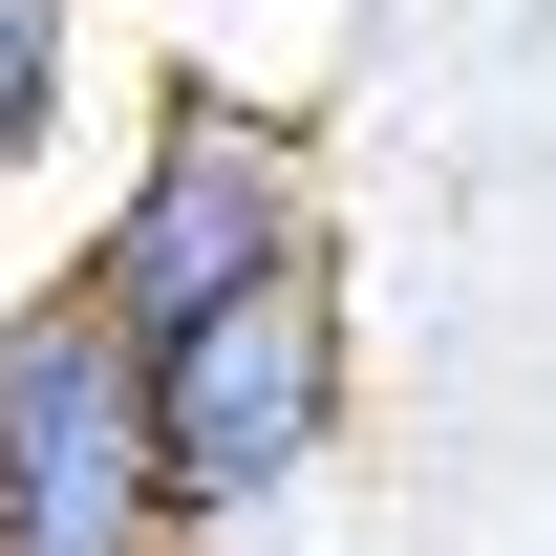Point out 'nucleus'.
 Segmentation results:
<instances>
[{
	"instance_id": "1",
	"label": "nucleus",
	"mask_w": 556,
	"mask_h": 556,
	"mask_svg": "<svg viewBox=\"0 0 556 556\" xmlns=\"http://www.w3.org/2000/svg\"><path fill=\"white\" fill-rule=\"evenodd\" d=\"M343 257V214H321V129L300 108H257V86H150L129 108V172L86 193L65 278L129 321V343H193V321H236V300H278V278Z\"/></svg>"
},
{
	"instance_id": "3",
	"label": "nucleus",
	"mask_w": 556,
	"mask_h": 556,
	"mask_svg": "<svg viewBox=\"0 0 556 556\" xmlns=\"http://www.w3.org/2000/svg\"><path fill=\"white\" fill-rule=\"evenodd\" d=\"M150 428H172V514L214 535H278L300 492L343 471L364 428V321H343V257L278 278V300H236V321H193V343H150Z\"/></svg>"
},
{
	"instance_id": "4",
	"label": "nucleus",
	"mask_w": 556,
	"mask_h": 556,
	"mask_svg": "<svg viewBox=\"0 0 556 556\" xmlns=\"http://www.w3.org/2000/svg\"><path fill=\"white\" fill-rule=\"evenodd\" d=\"M86 108V0H0V172Z\"/></svg>"
},
{
	"instance_id": "2",
	"label": "nucleus",
	"mask_w": 556,
	"mask_h": 556,
	"mask_svg": "<svg viewBox=\"0 0 556 556\" xmlns=\"http://www.w3.org/2000/svg\"><path fill=\"white\" fill-rule=\"evenodd\" d=\"M0 556H193L172 428H150V343L65 257L0 300Z\"/></svg>"
}]
</instances>
